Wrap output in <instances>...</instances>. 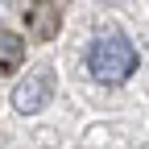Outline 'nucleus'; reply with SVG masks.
<instances>
[{
	"label": "nucleus",
	"mask_w": 149,
	"mask_h": 149,
	"mask_svg": "<svg viewBox=\"0 0 149 149\" xmlns=\"http://www.w3.org/2000/svg\"><path fill=\"white\" fill-rule=\"evenodd\" d=\"M87 70H91V79H100V83H108V87L124 83L128 74L137 70V50H133V42H128L124 33H104V37H95L91 50H87Z\"/></svg>",
	"instance_id": "f257e3e1"
},
{
	"label": "nucleus",
	"mask_w": 149,
	"mask_h": 149,
	"mask_svg": "<svg viewBox=\"0 0 149 149\" xmlns=\"http://www.w3.org/2000/svg\"><path fill=\"white\" fill-rule=\"evenodd\" d=\"M54 87H58V74H54L50 66H37L33 74H25V79L13 87V108L21 112V116H33V112H42L50 104Z\"/></svg>",
	"instance_id": "f03ea898"
},
{
	"label": "nucleus",
	"mask_w": 149,
	"mask_h": 149,
	"mask_svg": "<svg viewBox=\"0 0 149 149\" xmlns=\"http://www.w3.org/2000/svg\"><path fill=\"white\" fill-rule=\"evenodd\" d=\"M25 62V42L17 33H0V74H13Z\"/></svg>",
	"instance_id": "7ed1b4c3"
},
{
	"label": "nucleus",
	"mask_w": 149,
	"mask_h": 149,
	"mask_svg": "<svg viewBox=\"0 0 149 149\" xmlns=\"http://www.w3.org/2000/svg\"><path fill=\"white\" fill-rule=\"evenodd\" d=\"M29 25H33L37 37H54L58 33V8L54 4H33L29 8Z\"/></svg>",
	"instance_id": "20e7f679"
}]
</instances>
